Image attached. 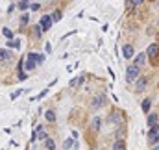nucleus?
<instances>
[{
	"mask_svg": "<svg viewBox=\"0 0 159 150\" xmlns=\"http://www.w3.org/2000/svg\"><path fill=\"white\" fill-rule=\"evenodd\" d=\"M137 78H139V67H135V65H128V69H126V82L132 84V82H135Z\"/></svg>",
	"mask_w": 159,
	"mask_h": 150,
	"instance_id": "obj_1",
	"label": "nucleus"
},
{
	"mask_svg": "<svg viewBox=\"0 0 159 150\" xmlns=\"http://www.w3.org/2000/svg\"><path fill=\"white\" fill-rule=\"evenodd\" d=\"M35 61H37V63H43V61H44V58H43L41 54H30V56H28V63H26V69H28V71L35 69Z\"/></svg>",
	"mask_w": 159,
	"mask_h": 150,
	"instance_id": "obj_2",
	"label": "nucleus"
},
{
	"mask_svg": "<svg viewBox=\"0 0 159 150\" xmlns=\"http://www.w3.org/2000/svg\"><path fill=\"white\" fill-rule=\"evenodd\" d=\"M146 54H148V58L154 61V59H156V58L159 56V45H157V43L150 45V46H148V50H146Z\"/></svg>",
	"mask_w": 159,
	"mask_h": 150,
	"instance_id": "obj_3",
	"label": "nucleus"
},
{
	"mask_svg": "<svg viewBox=\"0 0 159 150\" xmlns=\"http://www.w3.org/2000/svg\"><path fill=\"white\" fill-rule=\"evenodd\" d=\"M148 139H150L152 143H159V126L150 128V132H148Z\"/></svg>",
	"mask_w": 159,
	"mask_h": 150,
	"instance_id": "obj_4",
	"label": "nucleus"
},
{
	"mask_svg": "<svg viewBox=\"0 0 159 150\" xmlns=\"http://www.w3.org/2000/svg\"><path fill=\"white\" fill-rule=\"evenodd\" d=\"M104 104H106V95H98V96L93 100V109H100Z\"/></svg>",
	"mask_w": 159,
	"mask_h": 150,
	"instance_id": "obj_5",
	"label": "nucleus"
},
{
	"mask_svg": "<svg viewBox=\"0 0 159 150\" xmlns=\"http://www.w3.org/2000/svg\"><path fill=\"white\" fill-rule=\"evenodd\" d=\"M39 26H41V30H48V28L52 26V17H50V15H44V17L41 19V24H39Z\"/></svg>",
	"mask_w": 159,
	"mask_h": 150,
	"instance_id": "obj_6",
	"label": "nucleus"
},
{
	"mask_svg": "<svg viewBox=\"0 0 159 150\" xmlns=\"http://www.w3.org/2000/svg\"><path fill=\"white\" fill-rule=\"evenodd\" d=\"M122 54H124V58H126V59H130V58L133 56V46H132V45H124Z\"/></svg>",
	"mask_w": 159,
	"mask_h": 150,
	"instance_id": "obj_7",
	"label": "nucleus"
},
{
	"mask_svg": "<svg viewBox=\"0 0 159 150\" xmlns=\"http://www.w3.org/2000/svg\"><path fill=\"white\" fill-rule=\"evenodd\" d=\"M144 61H146V54H139V56H135L133 65L135 67H141V65H144Z\"/></svg>",
	"mask_w": 159,
	"mask_h": 150,
	"instance_id": "obj_8",
	"label": "nucleus"
},
{
	"mask_svg": "<svg viewBox=\"0 0 159 150\" xmlns=\"http://www.w3.org/2000/svg\"><path fill=\"white\" fill-rule=\"evenodd\" d=\"M146 84H148V82H146V78H137V84H135V89H137V91H143V89L146 87Z\"/></svg>",
	"mask_w": 159,
	"mask_h": 150,
	"instance_id": "obj_9",
	"label": "nucleus"
},
{
	"mask_svg": "<svg viewBox=\"0 0 159 150\" xmlns=\"http://www.w3.org/2000/svg\"><path fill=\"white\" fill-rule=\"evenodd\" d=\"M148 124H150L152 128L157 126V115H156V113H150V115H148Z\"/></svg>",
	"mask_w": 159,
	"mask_h": 150,
	"instance_id": "obj_10",
	"label": "nucleus"
},
{
	"mask_svg": "<svg viewBox=\"0 0 159 150\" xmlns=\"http://www.w3.org/2000/svg\"><path fill=\"white\" fill-rule=\"evenodd\" d=\"M113 150H126L124 141H122V139H117V141H115V145H113Z\"/></svg>",
	"mask_w": 159,
	"mask_h": 150,
	"instance_id": "obj_11",
	"label": "nucleus"
},
{
	"mask_svg": "<svg viewBox=\"0 0 159 150\" xmlns=\"http://www.w3.org/2000/svg\"><path fill=\"white\" fill-rule=\"evenodd\" d=\"M100 122H102V121H100V117H94V119L91 121V126H93V130H100V126H102Z\"/></svg>",
	"mask_w": 159,
	"mask_h": 150,
	"instance_id": "obj_12",
	"label": "nucleus"
},
{
	"mask_svg": "<svg viewBox=\"0 0 159 150\" xmlns=\"http://www.w3.org/2000/svg\"><path fill=\"white\" fill-rule=\"evenodd\" d=\"M83 80H85V76L82 74V76H78V78H74L72 82H70V87H76L78 84H83Z\"/></svg>",
	"mask_w": 159,
	"mask_h": 150,
	"instance_id": "obj_13",
	"label": "nucleus"
},
{
	"mask_svg": "<svg viewBox=\"0 0 159 150\" xmlns=\"http://www.w3.org/2000/svg\"><path fill=\"white\" fill-rule=\"evenodd\" d=\"M44 117H46V121H48V122H54V121H56V113H54L52 109H48V111L44 113Z\"/></svg>",
	"mask_w": 159,
	"mask_h": 150,
	"instance_id": "obj_14",
	"label": "nucleus"
},
{
	"mask_svg": "<svg viewBox=\"0 0 159 150\" xmlns=\"http://www.w3.org/2000/svg\"><path fill=\"white\" fill-rule=\"evenodd\" d=\"M150 106H152V102H150V98H146V100L143 102V111L148 113V111H150Z\"/></svg>",
	"mask_w": 159,
	"mask_h": 150,
	"instance_id": "obj_15",
	"label": "nucleus"
},
{
	"mask_svg": "<svg viewBox=\"0 0 159 150\" xmlns=\"http://www.w3.org/2000/svg\"><path fill=\"white\" fill-rule=\"evenodd\" d=\"M44 145H46V148H48V150H54V148H56V143H54V139H50V137L44 141Z\"/></svg>",
	"mask_w": 159,
	"mask_h": 150,
	"instance_id": "obj_16",
	"label": "nucleus"
},
{
	"mask_svg": "<svg viewBox=\"0 0 159 150\" xmlns=\"http://www.w3.org/2000/svg\"><path fill=\"white\" fill-rule=\"evenodd\" d=\"M2 33H4V37H6V39H13V33H11V30H9V28H4V30H2Z\"/></svg>",
	"mask_w": 159,
	"mask_h": 150,
	"instance_id": "obj_17",
	"label": "nucleus"
},
{
	"mask_svg": "<svg viewBox=\"0 0 159 150\" xmlns=\"http://www.w3.org/2000/svg\"><path fill=\"white\" fill-rule=\"evenodd\" d=\"M72 145H74V139H65V141H63V148H65V150L70 148Z\"/></svg>",
	"mask_w": 159,
	"mask_h": 150,
	"instance_id": "obj_18",
	"label": "nucleus"
},
{
	"mask_svg": "<svg viewBox=\"0 0 159 150\" xmlns=\"http://www.w3.org/2000/svg\"><path fill=\"white\" fill-rule=\"evenodd\" d=\"M17 7H19V9H26V7H30V2L22 0V2H19V4H17Z\"/></svg>",
	"mask_w": 159,
	"mask_h": 150,
	"instance_id": "obj_19",
	"label": "nucleus"
},
{
	"mask_svg": "<svg viewBox=\"0 0 159 150\" xmlns=\"http://www.w3.org/2000/svg\"><path fill=\"white\" fill-rule=\"evenodd\" d=\"M0 59H11V54L6 50H0Z\"/></svg>",
	"mask_w": 159,
	"mask_h": 150,
	"instance_id": "obj_20",
	"label": "nucleus"
},
{
	"mask_svg": "<svg viewBox=\"0 0 159 150\" xmlns=\"http://www.w3.org/2000/svg\"><path fill=\"white\" fill-rule=\"evenodd\" d=\"M59 19H61V13H59V11H54V13H52V22H57Z\"/></svg>",
	"mask_w": 159,
	"mask_h": 150,
	"instance_id": "obj_21",
	"label": "nucleus"
},
{
	"mask_svg": "<svg viewBox=\"0 0 159 150\" xmlns=\"http://www.w3.org/2000/svg\"><path fill=\"white\" fill-rule=\"evenodd\" d=\"M139 4H141V0H128L126 2V6H130V7L132 6H139Z\"/></svg>",
	"mask_w": 159,
	"mask_h": 150,
	"instance_id": "obj_22",
	"label": "nucleus"
},
{
	"mask_svg": "<svg viewBox=\"0 0 159 150\" xmlns=\"http://www.w3.org/2000/svg\"><path fill=\"white\" fill-rule=\"evenodd\" d=\"M28 20H30V19H28V15H22V17H20V26H26V24H28Z\"/></svg>",
	"mask_w": 159,
	"mask_h": 150,
	"instance_id": "obj_23",
	"label": "nucleus"
},
{
	"mask_svg": "<svg viewBox=\"0 0 159 150\" xmlns=\"http://www.w3.org/2000/svg\"><path fill=\"white\" fill-rule=\"evenodd\" d=\"M30 7H31L33 11H37V9L41 7V4H39V2H31V4H30Z\"/></svg>",
	"mask_w": 159,
	"mask_h": 150,
	"instance_id": "obj_24",
	"label": "nucleus"
},
{
	"mask_svg": "<svg viewBox=\"0 0 159 150\" xmlns=\"http://www.w3.org/2000/svg\"><path fill=\"white\" fill-rule=\"evenodd\" d=\"M41 32H43V30H41V26H35V28H33V33H35V37H41Z\"/></svg>",
	"mask_w": 159,
	"mask_h": 150,
	"instance_id": "obj_25",
	"label": "nucleus"
},
{
	"mask_svg": "<svg viewBox=\"0 0 159 150\" xmlns=\"http://www.w3.org/2000/svg\"><path fill=\"white\" fill-rule=\"evenodd\" d=\"M20 95H22V91H15V93L11 95V100H15V98H19Z\"/></svg>",
	"mask_w": 159,
	"mask_h": 150,
	"instance_id": "obj_26",
	"label": "nucleus"
},
{
	"mask_svg": "<svg viewBox=\"0 0 159 150\" xmlns=\"http://www.w3.org/2000/svg\"><path fill=\"white\" fill-rule=\"evenodd\" d=\"M152 150H159V145H156V147H154V148H152Z\"/></svg>",
	"mask_w": 159,
	"mask_h": 150,
	"instance_id": "obj_27",
	"label": "nucleus"
},
{
	"mask_svg": "<svg viewBox=\"0 0 159 150\" xmlns=\"http://www.w3.org/2000/svg\"><path fill=\"white\" fill-rule=\"evenodd\" d=\"M157 37H159V35H157Z\"/></svg>",
	"mask_w": 159,
	"mask_h": 150,
	"instance_id": "obj_28",
	"label": "nucleus"
}]
</instances>
